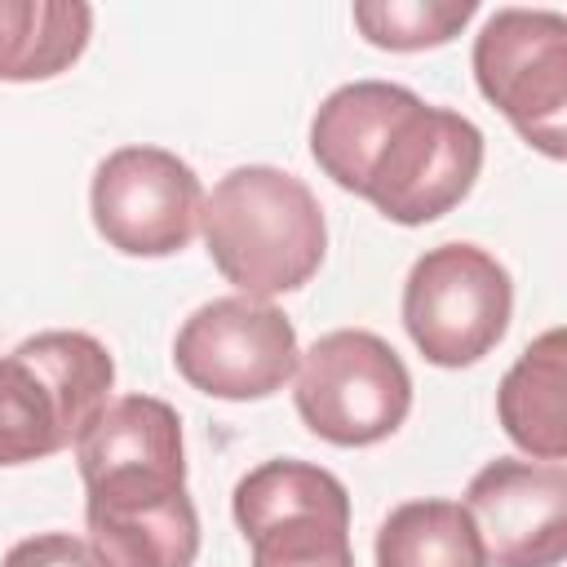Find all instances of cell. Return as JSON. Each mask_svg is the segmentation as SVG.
I'll return each mask as SVG.
<instances>
[{
	"label": "cell",
	"instance_id": "6da1fadb",
	"mask_svg": "<svg viewBox=\"0 0 567 567\" xmlns=\"http://www.w3.org/2000/svg\"><path fill=\"white\" fill-rule=\"evenodd\" d=\"M89 545L106 567H195L199 514L186 492L182 416L155 394H124L75 443Z\"/></svg>",
	"mask_w": 567,
	"mask_h": 567
},
{
	"label": "cell",
	"instance_id": "7a4b0ae2",
	"mask_svg": "<svg viewBox=\"0 0 567 567\" xmlns=\"http://www.w3.org/2000/svg\"><path fill=\"white\" fill-rule=\"evenodd\" d=\"M199 226L213 266L252 301L297 292L328 252V221L315 190L270 164H239L217 177L213 195H204Z\"/></svg>",
	"mask_w": 567,
	"mask_h": 567
},
{
	"label": "cell",
	"instance_id": "3957f363",
	"mask_svg": "<svg viewBox=\"0 0 567 567\" xmlns=\"http://www.w3.org/2000/svg\"><path fill=\"white\" fill-rule=\"evenodd\" d=\"M111 350L89 332H35L0 354V465H31L75 447L106 412Z\"/></svg>",
	"mask_w": 567,
	"mask_h": 567
},
{
	"label": "cell",
	"instance_id": "277c9868",
	"mask_svg": "<svg viewBox=\"0 0 567 567\" xmlns=\"http://www.w3.org/2000/svg\"><path fill=\"white\" fill-rule=\"evenodd\" d=\"M297 416L337 447H372L412 412L408 363L368 328L323 332L297 359Z\"/></svg>",
	"mask_w": 567,
	"mask_h": 567
},
{
	"label": "cell",
	"instance_id": "5b68a950",
	"mask_svg": "<svg viewBox=\"0 0 567 567\" xmlns=\"http://www.w3.org/2000/svg\"><path fill=\"white\" fill-rule=\"evenodd\" d=\"M230 509L252 567H354L350 492L323 465L261 461L235 483Z\"/></svg>",
	"mask_w": 567,
	"mask_h": 567
},
{
	"label": "cell",
	"instance_id": "8992f818",
	"mask_svg": "<svg viewBox=\"0 0 567 567\" xmlns=\"http://www.w3.org/2000/svg\"><path fill=\"white\" fill-rule=\"evenodd\" d=\"M509 315V270L478 244H439L408 270L403 328L434 368L478 363L505 337Z\"/></svg>",
	"mask_w": 567,
	"mask_h": 567
},
{
	"label": "cell",
	"instance_id": "52a82bcc",
	"mask_svg": "<svg viewBox=\"0 0 567 567\" xmlns=\"http://www.w3.org/2000/svg\"><path fill=\"white\" fill-rule=\"evenodd\" d=\"M474 80L527 146L567 155V18L558 9H496L474 35Z\"/></svg>",
	"mask_w": 567,
	"mask_h": 567
},
{
	"label": "cell",
	"instance_id": "ba28073f",
	"mask_svg": "<svg viewBox=\"0 0 567 567\" xmlns=\"http://www.w3.org/2000/svg\"><path fill=\"white\" fill-rule=\"evenodd\" d=\"M483 173V133L452 106L412 102L385 133L363 199L399 226H425L452 213Z\"/></svg>",
	"mask_w": 567,
	"mask_h": 567
},
{
	"label": "cell",
	"instance_id": "9c48e42d",
	"mask_svg": "<svg viewBox=\"0 0 567 567\" xmlns=\"http://www.w3.org/2000/svg\"><path fill=\"white\" fill-rule=\"evenodd\" d=\"M297 328L292 319L252 297H213L190 310L173 337V363L199 394L248 403L270 399L297 372Z\"/></svg>",
	"mask_w": 567,
	"mask_h": 567
},
{
	"label": "cell",
	"instance_id": "30bf717a",
	"mask_svg": "<svg viewBox=\"0 0 567 567\" xmlns=\"http://www.w3.org/2000/svg\"><path fill=\"white\" fill-rule=\"evenodd\" d=\"M89 213L97 235L124 257H173L195 239L204 186L164 146H120L93 168Z\"/></svg>",
	"mask_w": 567,
	"mask_h": 567
},
{
	"label": "cell",
	"instance_id": "8fae6325",
	"mask_svg": "<svg viewBox=\"0 0 567 567\" xmlns=\"http://www.w3.org/2000/svg\"><path fill=\"white\" fill-rule=\"evenodd\" d=\"M483 540L487 567H558L567 558L563 461H487L461 501Z\"/></svg>",
	"mask_w": 567,
	"mask_h": 567
},
{
	"label": "cell",
	"instance_id": "7c38bea8",
	"mask_svg": "<svg viewBox=\"0 0 567 567\" xmlns=\"http://www.w3.org/2000/svg\"><path fill=\"white\" fill-rule=\"evenodd\" d=\"M416 102L412 89L390 84V80H354L332 89L315 120H310V155L315 164L341 186L363 195L368 168L390 133V124Z\"/></svg>",
	"mask_w": 567,
	"mask_h": 567
},
{
	"label": "cell",
	"instance_id": "4fadbf2b",
	"mask_svg": "<svg viewBox=\"0 0 567 567\" xmlns=\"http://www.w3.org/2000/svg\"><path fill=\"white\" fill-rule=\"evenodd\" d=\"M563 385H567V350L563 328L540 332L514 368L501 377L496 390V416L514 447H523L536 461H563L567 456V416H563Z\"/></svg>",
	"mask_w": 567,
	"mask_h": 567
},
{
	"label": "cell",
	"instance_id": "5bb4252c",
	"mask_svg": "<svg viewBox=\"0 0 567 567\" xmlns=\"http://www.w3.org/2000/svg\"><path fill=\"white\" fill-rule=\"evenodd\" d=\"M93 9L80 0H0V80H53L80 62Z\"/></svg>",
	"mask_w": 567,
	"mask_h": 567
},
{
	"label": "cell",
	"instance_id": "9a60e30c",
	"mask_svg": "<svg viewBox=\"0 0 567 567\" xmlns=\"http://www.w3.org/2000/svg\"><path fill=\"white\" fill-rule=\"evenodd\" d=\"M377 567H487L461 501L425 496L394 505L377 527Z\"/></svg>",
	"mask_w": 567,
	"mask_h": 567
},
{
	"label": "cell",
	"instance_id": "2e32d148",
	"mask_svg": "<svg viewBox=\"0 0 567 567\" xmlns=\"http://www.w3.org/2000/svg\"><path fill=\"white\" fill-rule=\"evenodd\" d=\"M474 0H363L354 4V27L377 49L416 53L447 44L474 18Z\"/></svg>",
	"mask_w": 567,
	"mask_h": 567
},
{
	"label": "cell",
	"instance_id": "e0dca14e",
	"mask_svg": "<svg viewBox=\"0 0 567 567\" xmlns=\"http://www.w3.org/2000/svg\"><path fill=\"white\" fill-rule=\"evenodd\" d=\"M0 567H106V558L71 532H40V536L18 540L0 558Z\"/></svg>",
	"mask_w": 567,
	"mask_h": 567
}]
</instances>
